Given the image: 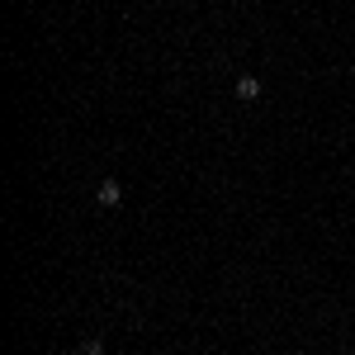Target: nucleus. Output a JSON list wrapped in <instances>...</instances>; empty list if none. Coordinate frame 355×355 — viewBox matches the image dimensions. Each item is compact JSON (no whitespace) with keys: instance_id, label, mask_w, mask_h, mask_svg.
I'll return each instance as SVG.
<instances>
[{"instance_id":"obj_1","label":"nucleus","mask_w":355,"mask_h":355,"mask_svg":"<svg viewBox=\"0 0 355 355\" xmlns=\"http://www.w3.org/2000/svg\"><path fill=\"white\" fill-rule=\"evenodd\" d=\"M95 199H100V209H114V204L123 199V185H119V180H100V190H95Z\"/></svg>"},{"instance_id":"obj_2","label":"nucleus","mask_w":355,"mask_h":355,"mask_svg":"<svg viewBox=\"0 0 355 355\" xmlns=\"http://www.w3.org/2000/svg\"><path fill=\"white\" fill-rule=\"evenodd\" d=\"M237 100H246V105L261 100V81H256V76H242V81H237Z\"/></svg>"},{"instance_id":"obj_3","label":"nucleus","mask_w":355,"mask_h":355,"mask_svg":"<svg viewBox=\"0 0 355 355\" xmlns=\"http://www.w3.org/2000/svg\"><path fill=\"white\" fill-rule=\"evenodd\" d=\"M81 355H105V341H100V336H90V341H81Z\"/></svg>"},{"instance_id":"obj_4","label":"nucleus","mask_w":355,"mask_h":355,"mask_svg":"<svg viewBox=\"0 0 355 355\" xmlns=\"http://www.w3.org/2000/svg\"><path fill=\"white\" fill-rule=\"evenodd\" d=\"M289 355H303V351H289Z\"/></svg>"}]
</instances>
